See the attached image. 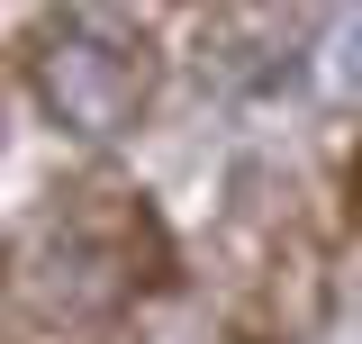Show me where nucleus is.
I'll list each match as a JSON object with an SVG mask.
<instances>
[{
	"mask_svg": "<svg viewBox=\"0 0 362 344\" xmlns=\"http://www.w3.org/2000/svg\"><path fill=\"white\" fill-rule=\"evenodd\" d=\"M37 100H45V118L73 127L82 145H109V136H127L145 118L154 64L127 37H109V28H54L37 45Z\"/></svg>",
	"mask_w": 362,
	"mask_h": 344,
	"instance_id": "obj_1",
	"label": "nucleus"
},
{
	"mask_svg": "<svg viewBox=\"0 0 362 344\" xmlns=\"http://www.w3.org/2000/svg\"><path fill=\"white\" fill-rule=\"evenodd\" d=\"M354 209H362V154H354Z\"/></svg>",
	"mask_w": 362,
	"mask_h": 344,
	"instance_id": "obj_5",
	"label": "nucleus"
},
{
	"mask_svg": "<svg viewBox=\"0 0 362 344\" xmlns=\"http://www.w3.org/2000/svg\"><path fill=\"white\" fill-rule=\"evenodd\" d=\"M0 136H9V127H0Z\"/></svg>",
	"mask_w": 362,
	"mask_h": 344,
	"instance_id": "obj_6",
	"label": "nucleus"
},
{
	"mask_svg": "<svg viewBox=\"0 0 362 344\" xmlns=\"http://www.w3.org/2000/svg\"><path fill=\"white\" fill-rule=\"evenodd\" d=\"M308 82L326 109H362V0H335L308 45Z\"/></svg>",
	"mask_w": 362,
	"mask_h": 344,
	"instance_id": "obj_3",
	"label": "nucleus"
},
{
	"mask_svg": "<svg viewBox=\"0 0 362 344\" xmlns=\"http://www.w3.org/2000/svg\"><path fill=\"white\" fill-rule=\"evenodd\" d=\"M127 344H226V336H218V317L190 299V290H163V299H145V308H136Z\"/></svg>",
	"mask_w": 362,
	"mask_h": 344,
	"instance_id": "obj_4",
	"label": "nucleus"
},
{
	"mask_svg": "<svg viewBox=\"0 0 362 344\" xmlns=\"http://www.w3.org/2000/svg\"><path fill=\"white\" fill-rule=\"evenodd\" d=\"M127 290H136L127 245H109V236H82V227L45 236V245H37V263H28V317H37V326H90V317H109Z\"/></svg>",
	"mask_w": 362,
	"mask_h": 344,
	"instance_id": "obj_2",
	"label": "nucleus"
}]
</instances>
